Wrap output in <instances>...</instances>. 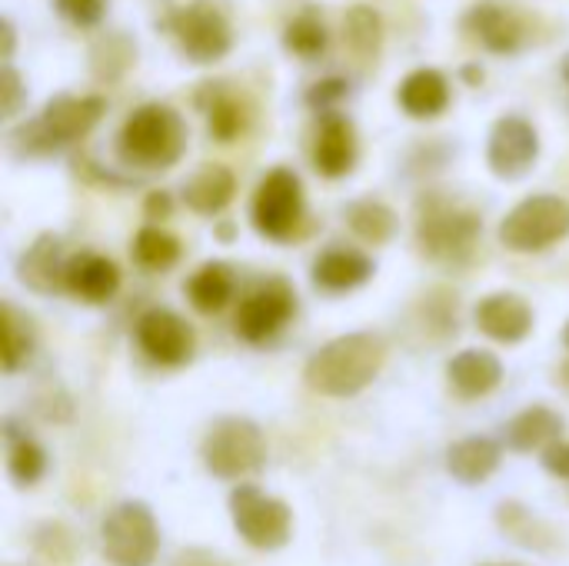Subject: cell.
<instances>
[{
  "mask_svg": "<svg viewBox=\"0 0 569 566\" xmlns=\"http://www.w3.org/2000/svg\"><path fill=\"white\" fill-rule=\"evenodd\" d=\"M383 360H387L383 337L360 330V334H347V337L323 344L307 360L303 380L310 390H317L323 397H353L373 384Z\"/></svg>",
  "mask_w": 569,
  "mask_h": 566,
  "instance_id": "6da1fadb",
  "label": "cell"
},
{
  "mask_svg": "<svg viewBox=\"0 0 569 566\" xmlns=\"http://www.w3.org/2000/svg\"><path fill=\"white\" fill-rule=\"evenodd\" d=\"M187 150V127L183 117L167 103H143L137 107L120 130V153L147 170L173 167Z\"/></svg>",
  "mask_w": 569,
  "mask_h": 566,
  "instance_id": "7a4b0ae2",
  "label": "cell"
},
{
  "mask_svg": "<svg viewBox=\"0 0 569 566\" xmlns=\"http://www.w3.org/2000/svg\"><path fill=\"white\" fill-rule=\"evenodd\" d=\"M483 220L477 210L460 207L447 197H430L420 203L417 244L437 264H467L480 240Z\"/></svg>",
  "mask_w": 569,
  "mask_h": 566,
  "instance_id": "3957f363",
  "label": "cell"
},
{
  "mask_svg": "<svg viewBox=\"0 0 569 566\" xmlns=\"http://www.w3.org/2000/svg\"><path fill=\"white\" fill-rule=\"evenodd\" d=\"M103 113H107V100L103 97H70V93H60L17 137L23 140V147L30 153H50V150H60V147L77 143L80 137H87L100 123Z\"/></svg>",
  "mask_w": 569,
  "mask_h": 566,
  "instance_id": "277c9868",
  "label": "cell"
},
{
  "mask_svg": "<svg viewBox=\"0 0 569 566\" xmlns=\"http://www.w3.org/2000/svg\"><path fill=\"white\" fill-rule=\"evenodd\" d=\"M203 467L220 480H240L260 470L267 457V440L260 427L247 417H223L210 427L200 447Z\"/></svg>",
  "mask_w": 569,
  "mask_h": 566,
  "instance_id": "5b68a950",
  "label": "cell"
},
{
  "mask_svg": "<svg viewBox=\"0 0 569 566\" xmlns=\"http://www.w3.org/2000/svg\"><path fill=\"white\" fill-rule=\"evenodd\" d=\"M569 234V200L553 193H537L517 203L503 224H500V240L503 247L517 254H537L553 247Z\"/></svg>",
  "mask_w": 569,
  "mask_h": 566,
  "instance_id": "8992f818",
  "label": "cell"
},
{
  "mask_svg": "<svg viewBox=\"0 0 569 566\" xmlns=\"http://www.w3.org/2000/svg\"><path fill=\"white\" fill-rule=\"evenodd\" d=\"M103 557L113 566H150L160 550V530L147 504H117L103 520Z\"/></svg>",
  "mask_w": 569,
  "mask_h": 566,
  "instance_id": "52a82bcc",
  "label": "cell"
},
{
  "mask_svg": "<svg viewBox=\"0 0 569 566\" xmlns=\"http://www.w3.org/2000/svg\"><path fill=\"white\" fill-rule=\"evenodd\" d=\"M230 517L237 534L257 550H280L290 540V507L277 497H267L253 484H240L230 494Z\"/></svg>",
  "mask_w": 569,
  "mask_h": 566,
  "instance_id": "ba28073f",
  "label": "cell"
},
{
  "mask_svg": "<svg viewBox=\"0 0 569 566\" xmlns=\"http://www.w3.org/2000/svg\"><path fill=\"white\" fill-rule=\"evenodd\" d=\"M253 227L270 240H287L303 220V183L293 170L273 167L253 193Z\"/></svg>",
  "mask_w": 569,
  "mask_h": 566,
  "instance_id": "9c48e42d",
  "label": "cell"
},
{
  "mask_svg": "<svg viewBox=\"0 0 569 566\" xmlns=\"http://www.w3.org/2000/svg\"><path fill=\"white\" fill-rule=\"evenodd\" d=\"M173 37L187 60L193 63H217L230 53L233 33L223 17V10L210 0H193L173 13Z\"/></svg>",
  "mask_w": 569,
  "mask_h": 566,
  "instance_id": "30bf717a",
  "label": "cell"
},
{
  "mask_svg": "<svg viewBox=\"0 0 569 566\" xmlns=\"http://www.w3.org/2000/svg\"><path fill=\"white\" fill-rule=\"evenodd\" d=\"M297 310V294L287 280L270 277L263 284H257L247 300L237 310V337H243L247 344H260L267 337H273Z\"/></svg>",
  "mask_w": 569,
  "mask_h": 566,
  "instance_id": "8fae6325",
  "label": "cell"
},
{
  "mask_svg": "<svg viewBox=\"0 0 569 566\" xmlns=\"http://www.w3.org/2000/svg\"><path fill=\"white\" fill-rule=\"evenodd\" d=\"M540 157V137L537 127L523 117H503L497 120L487 147L490 170L503 180H520Z\"/></svg>",
  "mask_w": 569,
  "mask_h": 566,
  "instance_id": "7c38bea8",
  "label": "cell"
},
{
  "mask_svg": "<svg viewBox=\"0 0 569 566\" xmlns=\"http://www.w3.org/2000/svg\"><path fill=\"white\" fill-rule=\"evenodd\" d=\"M137 344L153 364H163V367H180L193 357L190 324L163 307H153L137 320Z\"/></svg>",
  "mask_w": 569,
  "mask_h": 566,
  "instance_id": "4fadbf2b",
  "label": "cell"
},
{
  "mask_svg": "<svg viewBox=\"0 0 569 566\" xmlns=\"http://www.w3.org/2000/svg\"><path fill=\"white\" fill-rule=\"evenodd\" d=\"M357 163V133H353V123L333 110H327L320 117V127H317V140H313V167L337 180L343 173H350Z\"/></svg>",
  "mask_w": 569,
  "mask_h": 566,
  "instance_id": "5bb4252c",
  "label": "cell"
},
{
  "mask_svg": "<svg viewBox=\"0 0 569 566\" xmlns=\"http://www.w3.org/2000/svg\"><path fill=\"white\" fill-rule=\"evenodd\" d=\"M477 324L500 344H520L533 330V310L517 294H493L477 307Z\"/></svg>",
  "mask_w": 569,
  "mask_h": 566,
  "instance_id": "9a60e30c",
  "label": "cell"
},
{
  "mask_svg": "<svg viewBox=\"0 0 569 566\" xmlns=\"http://www.w3.org/2000/svg\"><path fill=\"white\" fill-rule=\"evenodd\" d=\"M467 27L493 53H517L520 43H523V23H520V17L510 7L497 3V0L477 3L467 13Z\"/></svg>",
  "mask_w": 569,
  "mask_h": 566,
  "instance_id": "2e32d148",
  "label": "cell"
},
{
  "mask_svg": "<svg viewBox=\"0 0 569 566\" xmlns=\"http://www.w3.org/2000/svg\"><path fill=\"white\" fill-rule=\"evenodd\" d=\"M67 290L87 304H107L120 290V270L110 257L77 254L67 264Z\"/></svg>",
  "mask_w": 569,
  "mask_h": 566,
  "instance_id": "e0dca14e",
  "label": "cell"
},
{
  "mask_svg": "<svg viewBox=\"0 0 569 566\" xmlns=\"http://www.w3.org/2000/svg\"><path fill=\"white\" fill-rule=\"evenodd\" d=\"M67 264L60 240L53 234H43L23 257H20V280L37 294H57L67 290Z\"/></svg>",
  "mask_w": 569,
  "mask_h": 566,
  "instance_id": "ac0fdd59",
  "label": "cell"
},
{
  "mask_svg": "<svg viewBox=\"0 0 569 566\" xmlns=\"http://www.w3.org/2000/svg\"><path fill=\"white\" fill-rule=\"evenodd\" d=\"M373 277V260L353 247H333L323 257H317L313 264V284L323 290H353L360 284H367Z\"/></svg>",
  "mask_w": 569,
  "mask_h": 566,
  "instance_id": "d6986e66",
  "label": "cell"
},
{
  "mask_svg": "<svg viewBox=\"0 0 569 566\" xmlns=\"http://www.w3.org/2000/svg\"><path fill=\"white\" fill-rule=\"evenodd\" d=\"M447 374H450L453 390L470 400V397H487L490 390L500 387L503 364L487 350H463L450 360Z\"/></svg>",
  "mask_w": 569,
  "mask_h": 566,
  "instance_id": "ffe728a7",
  "label": "cell"
},
{
  "mask_svg": "<svg viewBox=\"0 0 569 566\" xmlns=\"http://www.w3.org/2000/svg\"><path fill=\"white\" fill-rule=\"evenodd\" d=\"M563 434V417L550 407H527L523 414H517L507 424V447L530 454V450H550L553 444H560Z\"/></svg>",
  "mask_w": 569,
  "mask_h": 566,
  "instance_id": "44dd1931",
  "label": "cell"
},
{
  "mask_svg": "<svg viewBox=\"0 0 569 566\" xmlns=\"http://www.w3.org/2000/svg\"><path fill=\"white\" fill-rule=\"evenodd\" d=\"M397 97H400V107H403L410 117L430 120V117H437V113L447 110V103H450V83H447V77L437 73V70H413V73L400 83Z\"/></svg>",
  "mask_w": 569,
  "mask_h": 566,
  "instance_id": "7402d4cb",
  "label": "cell"
},
{
  "mask_svg": "<svg viewBox=\"0 0 569 566\" xmlns=\"http://www.w3.org/2000/svg\"><path fill=\"white\" fill-rule=\"evenodd\" d=\"M497 467H500V444L490 437H467L453 444L447 454V470L467 487L487 480Z\"/></svg>",
  "mask_w": 569,
  "mask_h": 566,
  "instance_id": "603a6c76",
  "label": "cell"
},
{
  "mask_svg": "<svg viewBox=\"0 0 569 566\" xmlns=\"http://www.w3.org/2000/svg\"><path fill=\"white\" fill-rule=\"evenodd\" d=\"M233 190H237L233 173L220 163H207L183 183V200L197 214H220L233 200Z\"/></svg>",
  "mask_w": 569,
  "mask_h": 566,
  "instance_id": "cb8c5ba5",
  "label": "cell"
},
{
  "mask_svg": "<svg viewBox=\"0 0 569 566\" xmlns=\"http://www.w3.org/2000/svg\"><path fill=\"white\" fill-rule=\"evenodd\" d=\"M233 287H237V280H233V270L227 264H203L190 277L187 294H190V304L200 314H217V310H223L230 304Z\"/></svg>",
  "mask_w": 569,
  "mask_h": 566,
  "instance_id": "d4e9b609",
  "label": "cell"
},
{
  "mask_svg": "<svg viewBox=\"0 0 569 566\" xmlns=\"http://www.w3.org/2000/svg\"><path fill=\"white\" fill-rule=\"evenodd\" d=\"M347 224L357 237L370 244H387L397 230V214L380 200H353L347 207Z\"/></svg>",
  "mask_w": 569,
  "mask_h": 566,
  "instance_id": "484cf974",
  "label": "cell"
},
{
  "mask_svg": "<svg viewBox=\"0 0 569 566\" xmlns=\"http://www.w3.org/2000/svg\"><path fill=\"white\" fill-rule=\"evenodd\" d=\"M347 43L350 50L360 57V60H373L380 53V43H383V23H380V13L367 3H357L347 10Z\"/></svg>",
  "mask_w": 569,
  "mask_h": 566,
  "instance_id": "4316f807",
  "label": "cell"
},
{
  "mask_svg": "<svg viewBox=\"0 0 569 566\" xmlns=\"http://www.w3.org/2000/svg\"><path fill=\"white\" fill-rule=\"evenodd\" d=\"M0 327H3V370L17 374V367L33 350V327L30 317H23L13 304L0 307Z\"/></svg>",
  "mask_w": 569,
  "mask_h": 566,
  "instance_id": "83f0119b",
  "label": "cell"
},
{
  "mask_svg": "<svg viewBox=\"0 0 569 566\" xmlns=\"http://www.w3.org/2000/svg\"><path fill=\"white\" fill-rule=\"evenodd\" d=\"M283 43H287L290 53H297V57H303V60L320 57V53L327 50V27H323L320 13L310 10V7H307L303 13H297V17L287 23V30H283Z\"/></svg>",
  "mask_w": 569,
  "mask_h": 566,
  "instance_id": "f1b7e54d",
  "label": "cell"
},
{
  "mask_svg": "<svg viewBox=\"0 0 569 566\" xmlns=\"http://www.w3.org/2000/svg\"><path fill=\"white\" fill-rule=\"evenodd\" d=\"M177 257H180L177 237H170L160 227H143L133 240V260L147 270H167L177 264Z\"/></svg>",
  "mask_w": 569,
  "mask_h": 566,
  "instance_id": "f546056e",
  "label": "cell"
},
{
  "mask_svg": "<svg viewBox=\"0 0 569 566\" xmlns=\"http://www.w3.org/2000/svg\"><path fill=\"white\" fill-rule=\"evenodd\" d=\"M7 437H10V477L23 487L37 484L47 467L43 450L27 434H13V424H7Z\"/></svg>",
  "mask_w": 569,
  "mask_h": 566,
  "instance_id": "4dcf8cb0",
  "label": "cell"
},
{
  "mask_svg": "<svg viewBox=\"0 0 569 566\" xmlns=\"http://www.w3.org/2000/svg\"><path fill=\"white\" fill-rule=\"evenodd\" d=\"M203 110H207V123H210V137H217V140H233V137H240V130L247 127V113H243V103L233 97V93H223V90H217L213 93V100L210 103H203Z\"/></svg>",
  "mask_w": 569,
  "mask_h": 566,
  "instance_id": "1f68e13d",
  "label": "cell"
},
{
  "mask_svg": "<svg viewBox=\"0 0 569 566\" xmlns=\"http://www.w3.org/2000/svg\"><path fill=\"white\" fill-rule=\"evenodd\" d=\"M57 10L73 27H93L103 17V0H57Z\"/></svg>",
  "mask_w": 569,
  "mask_h": 566,
  "instance_id": "d6a6232c",
  "label": "cell"
},
{
  "mask_svg": "<svg viewBox=\"0 0 569 566\" xmlns=\"http://www.w3.org/2000/svg\"><path fill=\"white\" fill-rule=\"evenodd\" d=\"M350 93V87H347V80H340V77H330V80H320L317 87H310V103L313 107H333L337 100H343Z\"/></svg>",
  "mask_w": 569,
  "mask_h": 566,
  "instance_id": "836d02e7",
  "label": "cell"
},
{
  "mask_svg": "<svg viewBox=\"0 0 569 566\" xmlns=\"http://www.w3.org/2000/svg\"><path fill=\"white\" fill-rule=\"evenodd\" d=\"M0 80H3V117H13L17 107L23 103V83H20V77H17V70L10 63H3Z\"/></svg>",
  "mask_w": 569,
  "mask_h": 566,
  "instance_id": "e575fe53",
  "label": "cell"
},
{
  "mask_svg": "<svg viewBox=\"0 0 569 566\" xmlns=\"http://www.w3.org/2000/svg\"><path fill=\"white\" fill-rule=\"evenodd\" d=\"M543 467H547L553 477L569 480V440L567 444H553L550 450H543Z\"/></svg>",
  "mask_w": 569,
  "mask_h": 566,
  "instance_id": "d590c367",
  "label": "cell"
},
{
  "mask_svg": "<svg viewBox=\"0 0 569 566\" xmlns=\"http://www.w3.org/2000/svg\"><path fill=\"white\" fill-rule=\"evenodd\" d=\"M170 566H227V560H220L217 554L210 550H200V547H190V550H180L177 560Z\"/></svg>",
  "mask_w": 569,
  "mask_h": 566,
  "instance_id": "8d00e7d4",
  "label": "cell"
},
{
  "mask_svg": "<svg viewBox=\"0 0 569 566\" xmlns=\"http://www.w3.org/2000/svg\"><path fill=\"white\" fill-rule=\"evenodd\" d=\"M147 217H170V197L167 193H150L147 197Z\"/></svg>",
  "mask_w": 569,
  "mask_h": 566,
  "instance_id": "74e56055",
  "label": "cell"
},
{
  "mask_svg": "<svg viewBox=\"0 0 569 566\" xmlns=\"http://www.w3.org/2000/svg\"><path fill=\"white\" fill-rule=\"evenodd\" d=\"M13 53V27H10V20H3V57H10Z\"/></svg>",
  "mask_w": 569,
  "mask_h": 566,
  "instance_id": "f35d334b",
  "label": "cell"
},
{
  "mask_svg": "<svg viewBox=\"0 0 569 566\" xmlns=\"http://www.w3.org/2000/svg\"><path fill=\"white\" fill-rule=\"evenodd\" d=\"M563 80H567V87H569V57L563 60Z\"/></svg>",
  "mask_w": 569,
  "mask_h": 566,
  "instance_id": "ab89813d",
  "label": "cell"
},
{
  "mask_svg": "<svg viewBox=\"0 0 569 566\" xmlns=\"http://www.w3.org/2000/svg\"><path fill=\"white\" fill-rule=\"evenodd\" d=\"M563 340H567V347H569V327H567V334H563Z\"/></svg>",
  "mask_w": 569,
  "mask_h": 566,
  "instance_id": "60d3db41",
  "label": "cell"
},
{
  "mask_svg": "<svg viewBox=\"0 0 569 566\" xmlns=\"http://www.w3.org/2000/svg\"><path fill=\"white\" fill-rule=\"evenodd\" d=\"M490 566H497V564H490Z\"/></svg>",
  "mask_w": 569,
  "mask_h": 566,
  "instance_id": "b9f144b4",
  "label": "cell"
}]
</instances>
